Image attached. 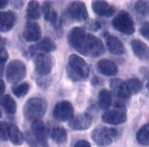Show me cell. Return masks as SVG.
<instances>
[{"label": "cell", "mask_w": 149, "mask_h": 147, "mask_svg": "<svg viewBox=\"0 0 149 147\" xmlns=\"http://www.w3.org/2000/svg\"><path fill=\"white\" fill-rule=\"evenodd\" d=\"M67 73L73 81L85 79L90 75V66L81 57H80L79 55L73 54L69 58Z\"/></svg>", "instance_id": "cell-1"}, {"label": "cell", "mask_w": 149, "mask_h": 147, "mask_svg": "<svg viewBox=\"0 0 149 147\" xmlns=\"http://www.w3.org/2000/svg\"><path fill=\"white\" fill-rule=\"evenodd\" d=\"M47 110V102L43 98H31L24 105V115L28 120H37L44 116Z\"/></svg>", "instance_id": "cell-2"}, {"label": "cell", "mask_w": 149, "mask_h": 147, "mask_svg": "<svg viewBox=\"0 0 149 147\" xmlns=\"http://www.w3.org/2000/svg\"><path fill=\"white\" fill-rule=\"evenodd\" d=\"M112 27L115 30L123 33L126 35H131L135 31V26H134L133 19L127 13L126 11H120L117 13L112 20Z\"/></svg>", "instance_id": "cell-3"}, {"label": "cell", "mask_w": 149, "mask_h": 147, "mask_svg": "<svg viewBox=\"0 0 149 147\" xmlns=\"http://www.w3.org/2000/svg\"><path fill=\"white\" fill-rule=\"evenodd\" d=\"M27 75L25 64L20 60H13L6 68V78L9 83L17 84L21 82Z\"/></svg>", "instance_id": "cell-4"}, {"label": "cell", "mask_w": 149, "mask_h": 147, "mask_svg": "<svg viewBox=\"0 0 149 147\" xmlns=\"http://www.w3.org/2000/svg\"><path fill=\"white\" fill-rule=\"evenodd\" d=\"M105 52V47L100 38L92 34H86L85 44V56L98 57Z\"/></svg>", "instance_id": "cell-5"}, {"label": "cell", "mask_w": 149, "mask_h": 147, "mask_svg": "<svg viewBox=\"0 0 149 147\" xmlns=\"http://www.w3.org/2000/svg\"><path fill=\"white\" fill-rule=\"evenodd\" d=\"M86 36V31L81 27L73 28L70 31L68 35V40L70 45L81 55H85Z\"/></svg>", "instance_id": "cell-6"}, {"label": "cell", "mask_w": 149, "mask_h": 147, "mask_svg": "<svg viewBox=\"0 0 149 147\" xmlns=\"http://www.w3.org/2000/svg\"><path fill=\"white\" fill-rule=\"evenodd\" d=\"M35 70L40 76H47L52 72L55 65V59L50 54H39L34 60Z\"/></svg>", "instance_id": "cell-7"}, {"label": "cell", "mask_w": 149, "mask_h": 147, "mask_svg": "<svg viewBox=\"0 0 149 147\" xmlns=\"http://www.w3.org/2000/svg\"><path fill=\"white\" fill-rule=\"evenodd\" d=\"M53 116L60 121H70L74 116V107L67 100L59 102L53 109Z\"/></svg>", "instance_id": "cell-8"}, {"label": "cell", "mask_w": 149, "mask_h": 147, "mask_svg": "<svg viewBox=\"0 0 149 147\" xmlns=\"http://www.w3.org/2000/svg\"><path fill=\"white\" fill-rule=\"evenodd\" d=\"M68 14L70 17L76 21H85L88 17L85 3L81 1L72 2L68 8Z\"/></svg>", "instance_id": "cell-9"}, {"label": "cell", "mask_w": 149, "mask_h": 147, "mask_svg": "<svg viewBox=\"0 0 149 147\" xmlns=\"http://www.w3.org/2000/svg\"><path fill=\"white\" fill-rule=\"evenodd\" d=\"M126 113L121 108H116V109L107 110L102 114V121L105 123L116 125L121 124L126 121Z\"/></svg>", "instance_id": "cell-10"}, {"label": "cell", "mask_w": 149, "mask_h": 147, "mask_svg": "<svg viewBox=\"0 0 149 147\" xmlns=\"http://www.w3.org/2000/svg\"><path fill=\"white\" fill-rule=\"evenodd\" d=\"M110 88L112 93L120 100H128L131 95L126 83L121 79H114L110 82Z\"/></svg>", "instance_id": "cell-11"}, {"label": "cell", "mask_w": 149, "mask_h": 147, "mask_svg": "<svg viewBox=\"0 0 149 147\" xmlns=\"http://www.w3.org/2000/svg\"><path fill=\"white\" fill-rule=\"evenodd\" d=\"M32 133L36 140L40 144L44 146H47L48 142V129L47 126L41 119L34 120L32 122Z\"/></svg>", "instance_id": "cell-12"}, {"label": "cell", "mask_w": 149, "mask_h": 147, "mask_svg": "<svg viewBox=\"0 0 149 147\" xmlns=\"http://www.w3.org/2000/svg\"><path fill=\"white\" fill-rule=\"evenodd\" d=\"M93 118L88 113H79L69 121L70 126L74 130H86L91 126Z\"/></svg>", "instance_id": "cell-13"}, {"label": "cell", "mask_w": 149, "mask_h": 147, "mask_svg": "<svg viewBox=\"0 0 149 147\" xmlns=\"http://www.w3.org/2000/svg\"><path fill=\"white\" fill-rule=\"evenodd\" d=\"M105 37V44L109 49V51L111 53L112 55H122L125 52L124 46L122 44V42L115 36H112L109 34V33H104Z\"/></svg>", "instance_id": "cell-14"}, {"label": "cell", "mask_w": 149, "mask_h": 147, "mask_svg": "<svg viewBox=\"0 0 149 147\" xmlns=\"http://www.w3.org/2000/svg\"><path fill=\"white\" fill-rule=\"evenodd\" d=\"M93 140L100 146L109 145L112 142V136L109 128H97L92 132Z\"/></svg>", "instance_id": "cell-15"}, {"label": "cell", "mask_w": 149, "mask_h": 147, "mask_svg": "<svg viewBox=\"0 0 149 147\" xmlns=\"http://www.w3.org/2000/svg\"><path fill=\"white\" fill-rule=\"evenodd\" d=\"M41 35H42V31H41L39 24L34 22H28L26 24L23 32V37L26 41L36 42V41L41 39Z\"/></svg>", "instance_id": "cell-16"}, {"label": "cell", "mask_w": 149, "mask_h": 147, "mask_svg": "<svg viewBox=\"0 0 149 147\" xmlns=\"http://www.w3.org/2000/svg\"><path fill=\"white\" fill-rule=\"evenodd\" d=\"M16 14L12 11H4L0 13V31L8 32L14 27L16 22Z\"/></svg>", "instance_id": "cell-17"}, {"label": "cell", "mask_w": 149, "mask_h": 147, "mask_svg": "<svg viewBox=\"0 0 149 147\" xmlns=\"http://www.w3.org/2000/svg\"><path fill=\"white\" fill-rule=\"evenodd\" d=\"M97 68V71L103 76L112 77L118 73V68H117L116 64L109 59H102L98 61Z\"/></svg>", "instance_id": "cell-18"}, {"label": "cell", "mask_w": 149, "mask_h": 147, "mask_svg": "<svg viewBox=\"0 0 149 147\" xmlns=\"http://www.w3.org/2000/svg\"><path fill=\"white\" fill-rule=\"evenodd\" d=\"M131 49L133 51L134 55L138 58V59L142 60V61H147L148 60V55H149V51H148V46L145 44L144 42L140 40H132L131 43Z\"/></svg>", "instance_id": "cell-19"}, {"label": "cell", "mask_w": 149, "mask_h": 147, "mask_svg": "<svg viewBox=\"0 0 149 147\" xmlns=\"http://www.w3.org/2000/svg\"><path fill=\"white\" fill-rule=\"evenodd\" d=\"M92 7L93 12L98 16L110 17L114 13V8L112 6H110L107 1H93Z\"/></svg>", "instance_id": "cell-20"}, {"label": "cell", "mask_w": 149, "mask_h": 147, "mask_svg": "<svg viewBox=\"0 0 149 147\" xmlns=\"http://www.w3.org/2000/svg\"><path fill=\"white\" fill-rule=\"evenodd\" d=\"M41 11H42L44 18L46 19L48 22H50L53 26L59 23V17H58V13L53 9L50 2H44L42 7H41Z\"/></svg>", "instance_id": "cell-21"}, {"label": "cell", "mask_w": 149, "mask_h": 147, "mask_svg": "<svg viewBox=\"0 0 149 147\" xmlns=\"http://www.w3.org/2000/svg\"><path fill=\"white\" fill-rule=\"evenodd\" d=\"M8 138L14 145H22L24 142V136L21 130L16 125H8Z\"/></svg>", "instance_id": "cell-22"}, {"label": "cell", "mask_w": 149, "mask_h": 147, "mask_svg": "<svg viewBox=\"0 0 149 147\" xmlns=\"http://www.w3.org/2000/svg\"><path fill=\"white\" fill-rule=\"evenodd\" d=\"M0 105L9 114H14L16 112V102L10 95H4L0 98Z\"/></svg>", "instance_id": "cell-23"}, {"label": "cell", "mask_w": 149, "mask_h": 147, "mask_svg": "<svg viewBox=\"0 0 149 147\" xmlns=\"http://www.w3.org/2000/svg\"><path fill=\"white\" fill-rule=\"evenodd\" d=\"M112 102V95L111 93L107 90V88H102L98 93V105L102 109H107Z\"/></svg>", "instance_id": "cell-24"}, {"label": "cell", "mask_w": 149, "mask_h": 147, "mask_svg": "<svg viewBox=\"0 0 149 147\" xmlns=\"http://www.w3.org/2000/svg\"><path fill=\"white\" fill-rule=\"evenodd\" d=\"M35 48H36V50L43 51L46 54V53L54 52L55 50H56L57 46L50 38L45 37V38H43L42 40H40L37 45H35Z\"/></svg>", "instance_id": "cell-25"}, {"label": "cell", "mask_w": 149, "mask_h": 147, "mask_svg": "<svg viewBox=\"0 0 149 147\" xmlns=\"http://www.w3.org/2000/svg\"><path fill=\"white\" fill-rule=\"evenodd\" d=\"M50 135L57 143L61 144L67 141V131L63 126H55L54 128H52Z\"/></svg>", "instance_id": "cell-26"}, {"label": "cell", "mask_w": 149, "mask_h": 147, "mask_svg": "<svg viewBox=\"0 0 149 147\" xmlns=\"http://www.w3.org/2000/svg\"><path fill=\"white\" fill-rule=\"evenodd\" d=\"M27 14L31 19H39L42 15L41 6L38 1H29L27 7Z\"/></svg>", "instance_id": "cell-27"}, {"label": "cell", "mask_w": 149, "mask_h": 147, "mask_svg": "<svg viewBox=\"0 0 149 147\" xmlns=\"http://www.w3.org/2000/svg\"><path fill=\"white\" fill-rule=\"evenodd\" d=\"M136 139L142 145H148L149 144V125L145 124L141 126L136 134Z\"/></svg>", "instance_id": "cell-28"}, {"label": "cell", "mask_w": 149, "mask_h": 147, "mask_svg": "<svg viewBox=\"0 0 149 147\" xmlns=\"http://www.w3.org/2000/svg\"><path fill=\"white\" fill-rule=\"evenodd\" d=\"M29 88H30V85L28 83L18 84L17 86H14L12 88V93L17 98H22L29 91Z\"/></svg>", "instance_id": "cell-29"}, {"label": "cell", "mask_w": 149, "mask_h": 147, "mask_svg": "<svg viewBox=\"0 0 149 147\" xmlns=\"http://www.w3.org/2000/svg\"><path fill=\"white\" fill-rule=\"evenodd\" d=\"M125 83L127 86H128L130 93H137L142 90V83H141L138 79H135V78L129 79H127Z\"/></svg>", "instance_id": "cell-30"}, {"label": "cell", "mask_w": 149, "mask_h": 147, "mask_svg": "<svg viewBox=\"0 0 149 147\" xmlns=\"http://www.w3.org/2000/svg\"><path fill=\"white\" fill-rule=\"evenodd\" d=\"M135 9L139 14L146 16L148 14V1H137L135 3Z\"/></svg>", "instance_id": "cell-31"}, {"label": "cell", "mask_w": 149, "mask_h": 147, "mask_svg": "<svg viewBox=\"0 0 149 147\" xmlns=\"http://www.w3.org/2000/svg\"><path fill=\"white\" fill-rule=\"evenodd\" d=\"M0 139L1 140L8 139V124L3 121H0Z\"/></svg>", "instance_id": "cell-32"}, {"label": "cell", "mask_w": 149, "mask_h": 147, "mask_svg": "<svg viewBox=\"0 0 149 147\" xmlns=\"http://www.w3.org/2000/svg\"><path fill=\"white\" fill-rule=\"evenodd\" d=\"M139 31H140V34L142 35L144 38L148 39L149 38V24H148V22L143 23L142 25H141L140 29H139Z\"/></svg>", "instance_id": "cell-33"}, {"label": "cell", "mask_w": 149, "mask_h": 147, "mask_svg": "<svg viewBox=\"0 0 149 147\" xmlns=\"http://www.w3.org/2000/svg\"><path fill=\"white\" fill-rule=\"evenodd\" d=\"M7 60H8V52L4 48V49L0 50V63L4 64L5 62H7Z\"/></svg>", "instance_id": "cell-34"}, {"label": "cell", "mask_w": 149, "mask_h": 147, "mask_svg": "<svg viewBox=\"0 0 149 147\" xmlns=\"http://www.w3.org/2000/svg\"><path fill=\"white\" fill-rule=\"evenodd\" d=\"M74 147H92V146H91V144L86 140H79L76 143Z\"/></svg>", "instance_id": "cell-35"}, {"label": "cell", "mask_w": 149, "mask_h": 147, "mask_svg": "<svg viewBox=\"0 0 149 147\" xmlns=\"http://www.w3.org/2000/svg\"><path fill=\"white\" fill-rule=\"evenodd\" d=\"M4 93H5V84L2 79H0V98L4 95Z\"/></svg>", "instance_id": "cell-36"}, {"label": "cell", "mask_w": 149, "mask_h": 147, "mask_svg": "<svg viewBox=\"0 0 149 147\" xmlns=\"http://www.w3.org/2000/svg\"><path fill=\"white\" fill-rule=\"evenodd\" d=\"M5 44H6V40L0 36V50L4 49V47H5Z\"/></svg>", "instance_id": "cell-37"}, {"label": "cell", "mask_w": 149, "mask_h": 147, "mask_svg": "<svg viewBox=\"0 0 149 147\" xmlns=\"http://www.w3.org/2000/svg\"><path fill=\"white\" fill-rule=\"evenodd\" d=\"M9 2L7 1V0H0V9L4 8V7H6L8 5Z\"/></svg>", "instance_id": "cell-38"}, {"label": "cell", "mask_w": 149, "mask_h": 147, "mask_svg": "<svg viewBox=\"0 0 149 147\" xmlns=\"http://www.w3.org/2000/svg\"><path fill=\"white\" fill-rule=\"evenodd\" d=\"M3 71H4V64L0 63V79H1L2 75H3Z\"/></svg>", "instance_id": "cell-39"}, {"label": "cell", "mask_w": 149, "mask_h": 147, "mask_svg": "<svg viewBox=\"0 0 149 147\" xmlns=\"http://www.w3.org/2000/svg\"><path fill=\"white\" fill-rule=\"evenodd\" d=\"M2 116V113H1V110H0V117Z\"/></svg>", "instance_id": "cell-40"}]
</instances>
